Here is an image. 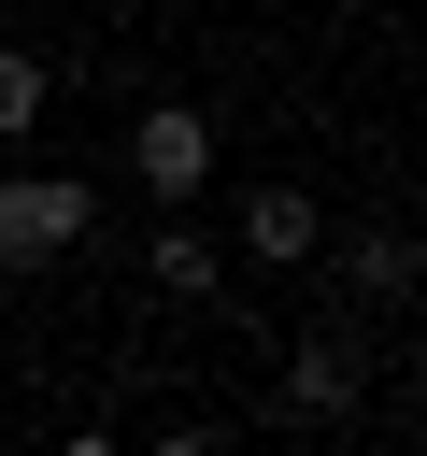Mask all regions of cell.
Here are the masks:
<instances>
[{"mask_svg":"<svg viewBox=\"0 0 427 456\" xmlns=\"http://www.w3.org/2000/svg\"><path fill=\"white\" fill-rule=\"evenodd\" d=\"M71 242H100V185L85 171H0V271H43Z\"/></svg>","mask_w":427,"mask_h":456,"instance_id":"1","label":"cell"},{"mask_svg":"<svg viewBox=\"0 0 427 456\" xmlns=\"http://www.w3.org/2000/svg\"><path fill=\"white\" fill-rule=\"evenodd\" d=\"M214 142H228V128H214L199 100H142V114H128V171H142L157 200H199V171H214Z\"/></svg>","mask_w":427,"mask_h":456,"instance_id":"2","label":"cell"},{"mask_svg":"<svg viewBox=\"0 0 427 456\" xmlns=\"http://www.w3.org/2000/svg\"><path fill=\"white\" fill-rule=\"evenodd\" d=\"M356 399H370V342H356V328H299V342H285V413L342 428Z\"/></svg>","mask_w":427,"mask_h":456,"instance_id":"3","label":"cell"},{"mask_svg":"<svg viewBox=\"0 0 427 456\" xmlns=\"http://www.w3.org/2000/svg\"><path fill=\"white\" fill-rule=\"evenodd\" d=\"M313 256L342 271V299H356V314H384V299H413V271H427V256H413V228H327Z\"/></svg>","mask_w":427,"mask_h":456,"instance_id":"4","label":"cell"},{"mask_svg":"<svg viewBox=\"0 0 427 456\" xmlns=\"http://www.w3.org/2000/svg\"><path fill=\"white\" fill-rule=\"evenodd\" d=\"M313 242H327L313 185H256V200H242V256H270V271H313Z\"/></svg>","mask_w":427,"mask_h":456,"instance_id":"5","label":"cell"},{"mask_svg":"<svg viewBox=\"0 0 427 456\" xmlns=\"http://www.w3.org/2000/svg\"><path fill=\"white\" fill-rule=\"evenodd\" d=\"M142 271H157V285H171V299H214V285H228V242H214V228H199V214H185V200H171V228H157V242H142Z\"/></svg>","mask_w":427,"mask_h":456,"instance_id":"6","label":"cell"},{"mask_svg":"<svg viewBox=\"0 0 427 456\" xmlns=\"http://www.w3.org/2000/svg\"><path fill=\"white\" fill-rule=\"evenodd\" d=\"M43 100H57V71H43L28 43H0V142H28V128H43Z\"/></svg>","mask_w":427,"mask_h":456,"instance_id":"7","label":"cell"}]
</instances>
